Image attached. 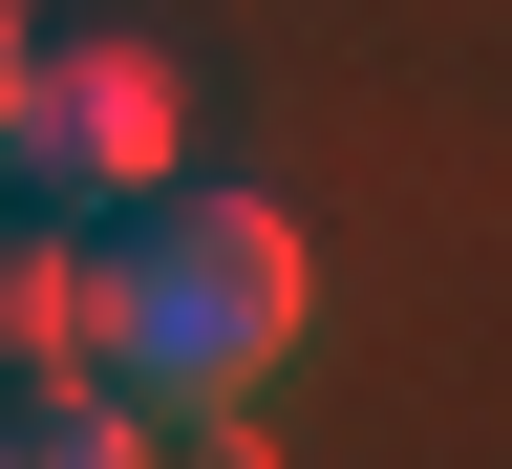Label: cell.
Returning <instances> with one entry per match:
<instances>
[{
    "label": "cell",
    "instance_id": "277c9868",
    "mask_svg": "<svg viewBox=\"0 0 512 469\" xmlns=\"http://www.w3.org/2000/svg\"><path fill=\"white\" fill-rule=\"evenodd\" d=\"M86 342V214H22L0 235V363H64Z\"/></svg>",
    "mask_w": 512,
    "mask_h": 469
},
{
    "label": "cell",
    "instance_id": "5b68a950",
    "mask_svg": "<svg viewBox=\"0 0 512 469\" xmlns=\"http://www.w3.org/2000/svg\"><path fill=\"white\" fill-rule=\"evenodd\" d=\"M0 86H22V0H0Z\"/></svg>",
    "mask_w": 512,
    "mask_h": 469
},
{
    "label": "cell",
    "instance_id": "6da1fadb",
    "mask_svg": "<svg viewBox=\"0 0 512 469\" xmlns=\"http://www.w3.org/2000/svg\"><path fill=\"white\" fill-rule=\"evenodd\" d=\"M320 320V256L278 192H128V214H86V363L128 384V427L150 448H256V406H278Z\"/></svg>",
    "mask_w": 512,
    "mask_h": 469
},
{
    "label": "cell",
    "instance_id": "7a4b0ae2",
    "mask_svg": "<svg viewBox=\"0 0 512 469\" xmlns=\"http://www.w3.org/2000/svg\"><path fill=\"white\" fill-rule=\"evenodd\" d=\"M0 171H22V214H128V192H171L192 171V86H171V43H22V86H0Z\"/></svg>",
    "mask_w": 512,
    "mask_h": 469
},
{
    "label": "cell",
    "instance_id": "3957f363",
    "mask_svg": "<svg viewBox=\"0 0 512 469\" xmlns=\"http://www.w3.org/2000/svg\"><path fill=\"white\" fill-rule=\"evenodd\" d=\"M150 427H128V384L64 342V363H0V469H128Z\"/></svg>",
    "mask_w": 512,
    "mask_h": 469
}]
</instances>
